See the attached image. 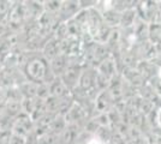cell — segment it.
I'll return each instance as SVG.
<instances>
[{
	"mask_svg": "<svg viewBox=\"0 0 161 144\" xmlns=\"http://www.w3.org/2000/svg\"><path fill=\"white\" fill-rule=\"evenodd\" d=\"M82 132H83V126L69 124L66 125L65 130L59 135L60 144H78Z\"/></svg>",
	"mask_w": 161,
	"mask_h": 144,
	"instance_id": "8992f818",
	"label": "cell"
},
{
	"mask_svg": "<svg viewBox=\"0 0 161 144\" xmlns=\"http://www.w3.org/2000/svg\"><path fill=\"white\" fill-rule=\"evenodd\" d=\"M23 75L25 77V79L33 83H47L49 84L51 81L48 78V76H51L52 78H55L51 70L48 61L42 56V55H31L27 62L23 65Z\"/></svg>",
	"mask_w": 161,
	"mask_h": 144,
	"instance_id": "6da1fadb",
	"label": "cell"
},
{
	"mask_svg": "<svg viewBox=\"0 0 161 144\" xmlns=\"http://www.w3.org/2000/svg\"><path fill=\"white\" fill-rule=\"evenodd\" d=\"M37 88H39L37 83L29 82V81H25L18 85V89H19L23 99H35L36 94H37Z\"/></svg>",
	"mask_w": 161,
	"mask_h": 144,
	"instance_id": "4fadbf2b",
	"label": "cell"
},
{
	"mask_svg": "<svg viewBox=\"0 0 161 144\" xmlns=\"http://www.w3.org/2000/svg\"><path fill=\"white\" fill-rule=\"evenodd\" d=\"M101 17H102V22L103 24H106L108 28L111 29H115L120 25V18L121 13L113 10L112 7L105 10L103 12H101Z\"/></svg>",
	"mask_w": 161,
	"mask_h": 144,
	"instance_id": "30bf717a",
	"label": "cell"
},
{
	"mask_svg": "<svg viewBox=\"0 0 161 144\" xmlns=\"http://www.w3.org/2000/svg\"><path fill=\"white\" fill-rule=\"evenodd\" d=\"M83 69L84 67H82L80 65H69L66 71L60 77L61 82L66 85L67 89L70 90L71 93L78 87V83H80V78Z\"/></svg>",
	"mask_w": 161,
	"mask_h": 144,
	"instance_id": "5b68a950",
	"label": "cell"
},
{
	"mask_svg": "<svg viewBox=\"0 0 161 144\" xmlns=\"http://www.w3.org/2000/svg\"><path fill=\"white\" fill-rule=\"evenodd\" d=\"M138 19V16L136 12V8H129L125 10L124 12H121V18H120V28L124 29H129V28H132L135 25L136 21Z\"/></svg>",
	"mask_w": 161,
	"mask_h": 144,
	"instance_id": "7c38bea8",
	"label": "cell"
},
{
	"mask_svg": "<svg viewBox=\"0 0 161 144\" xmlns=\"http://www.w3.org/2000/svg\"><path fill=\"white\" fill-rule=\"evenodd\" d=\"M49 93H51V96L57 97V99H63V97L71 95V91L61 82L60 78H55L53 82L49 83Z\"/></svg>",
	"mask_w": 161,
	"mask_h": 144,
	"instance_id": "8fae6325",
	"label": "cell"
},
{
	"mask_svg": "<svg viewBox=\"0 0 161 144\" xmlns=\"http://www.w3.org/2000/svg\"><path fill=\"white\" fill-rule=\"evenodd\" d=\"M66 124H75V125H80L83 126V124L87 121L88 119V112L80 103L75 102V104L71 107V109L67 112L64 115Z\"/></svg>",
	"mask_w": 161,
	"mask_h": 144,
	"instance_id": "52a82bcc",
	"label": "cell"
},
{
	"mask_svg": "<svg viewBox=\"0 0 161 144\" xmlns=\"http://www.w3.org/2000/svg\"><path fill=\"white\" fill-rule=\"evenodd\" d=\"M8 144H27V138L20 137L18 135L10 133V136H8Z\"/></svg>",
	"mask_w": 161,
	"mask_h": 144,
	"instance_id": "e0dca14e",
	"label": "cell"
},
{
	"mask_svg": "<svg viewBox=\"0 0 161 144\" xmlns=\"http://www.w3.org/2000/svg\"><path fill=\"white\" fill-rule=\"evenodd\" d=\"M136 12L141 21L152 24L159 16V3L158 1H140L136 4Z\"/></svg>",
	"mask_w": 161,
	"mask_h": 144,
	"instance_id": "7a4b0ae2",
	"label": "cell"
},
{
	"mask_svg": "<svg viewBox=\"0 0 161 144\" xmlns=\"http://www.w3.org/2000/svg\"><path fill=\"white\" fill-rule=\"evenodd\" d=\"M48 65H49V70H51L52 75L55 78H60L63 73L69 67V58H67V55L60 53L48 62Z\"/></svg>",
	"mask_w": 161,
	"mask_h": 144,
	"instance_id": "9c48e42d",
	"label": "cell"
},
{
	"mask_svg": "<svg viewBox=\"0 0 161 144\" xmlns=\"http://www.w3.org/2000/svg\"><path fill=\"white\" fill-rule=\"evenodd\" d=\"M82 10L80 0H67L61 3V7L59 12L57 13V18L60 23H66V22L74 19L77 16V13Z\"/></svg>",
	"mask_w": 161,
	"mask_h": 144,
	"instance_id": "277c9868",
	"label": "cell"
},
{
	"mask_svg": "<svg viewBox=\"0 0 161 144\" xmlns=\"http://www.w3.org/2000/svg\"><path fill=\"white\" fill-rule=\"evenodd\" d=\"M66 121H65V118L63 117V115H55V118L53 119V121L49 125V127H48V132H51V133H54V135H60L63 131L65 130V127H66Z\"/></svg>",
	"mask_w": 161,
	"mask_h": 144,
	"instance_id": "5bb4252c",
	"label": "cell"
},
{
	"mask_svg": "<svg viewBox=\"0 0 161 144\" xmlns=\"http://www.w3.org/2000/svg\"><path fill=\"white\" fill-rule=\"evenodd\" d=\"M3 71V65H1V61H0V72Z\"/></svg>",
	"mask_w": 161,
	"mask_h": 144,
	"instance_id": "d6986e66",
	"label": "cell"
},
{
	"mask_svg": "<svg viewBox=\"0 0 161 144\" xmlns=\"http://www.w3.org/2000/svg\"><path fill=\"white\" fill-rule=\"evenodd\" d=\"M10 132L14 135H18L20 137L28 138L31 135V132H34V121L28 114L22 112L16 118H14Z\"/></svg>",
	"mask_w": 161,
	"mask_h": 144,
	"instance_id": "3957f363",
	"label": "cell"
},
{
	"mask_svg": "<svg viewBox=\"0 0 161 144\" xmlns=\"http://www.w3.org/2000/svg\"><path fill=\"white\" fill-rule=\"evenodd\" d=\"M43 3V10L45 12L51 14H57L59 12L61 7V3L63 1H58V0H48V1H42Z\"/></svg>",
	"mask_w": 161,
	"mask_h": 144,
	"instance_id": "2e32d148",
	"label": "cell"
},
{
	"mask_svg": "<svg viewBox=\"0 0 161 144\" xmlns=\"http://www.w3.org/2000/svg\"><path fill=\"white\" fill-rule=\"evenodd\" d=\"M154 118H155L156 127H158V130L161 132V106L154 112Z\"/></svg>",
	"mask_w": 161,
	"mask_h": 144,
	"instance_id": "ac0fdd59",
	"label": "cell"
},
{
	"mask_svg": "<svg viewBox=\"0 0 161 144\" xmlns=\"http://www.w3.org/2000/svg\"><path fill=\"white\" fill-rule=\"evenodd\" d=\"M60 41L55 39L54 36H49L41 51V55L47 60L48 62L54 59L58 54H60Z\"/></svg>",
	"mask_w": 161,
	"mask_h": 144,
	"instance_id": "ba28073f",
	"label": "cell"
},
{
	"mask_svg": "<svg viewBox=\"0 0 161 144\" xmlns=\"http://www.w3.org/2000/svg\"><path fill=\"white\" fill-rule=\"evenodd\" d=\"M36 144H60V138L58 135L46 132L36 137Z\"/></svg>",
	"mask_w": 161,
	"mask_h": 144,
	"instance_id": "9a60e30c",
	"label": "cell"
}]
</instances>
